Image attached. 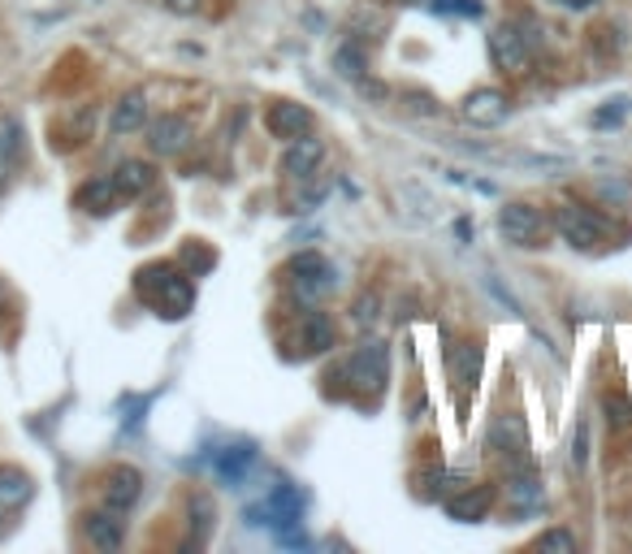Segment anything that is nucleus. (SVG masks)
Here are the masks:
<instances>
[{
  "instance_id": "5701e85b",
  "label": "nucleus",
  "mask_w": 632,
  "mask_h": 554,
  "mask_svg": "<svg viewBox=\"0 0 632 554\" xmlns=\"http://www.w3.org/2000/svg\"><path fill=\"white\" fill-rule=\"evenodd\" d=\"M251 464H256V446H226V451L213 459V473L221 476V481H238Z\"/></svg>"
},
{
  "instance_id": "412c9836",
  "label": "nucleus",
  "mask_w": 632,
  "mask_h": 554,
  "mask_svg": "<svg viewBox=\"0 0 632 554\" xmlns=\"http://www.w3.org/2000/svg\"><path fill=\"white\" fill-rule=\"evenodd\" d=\"M334 70H338L343 79H352V82L368 79V52H364V43H359L356 36L338 43V52H334Z\"/></svg>"
},
{
  "instance_id": "9d476101",
  "label": "nucleus",
  "mask_w": 632,
  "mask_h": 554,
  "mask_svg": "<svg viewBox=\"0 0 632 554\" xmlns=\"http://www.w3.org/2000/svg\"><path fill=\"white\" fill-rule=\"evenodd\" d=\"M265 126H269V135L274 139H304V135H313L316 130V121L313 113L299 105V100H277L274 109H269V118H265Z\"/></svg>"
},
{
  "instance_id": "f704fd0d",
  "label": "nucleus",
  "mask_w": 632,
  "mask_h": 554,
  "mask_svg": "<svg viewBox=\"0 0 632 554\" xmlns=\"http://www.w3.org/2000/svg\"><path fill=\"white\" fill-rule=\"evenodd\" d=\"M554 4H563V9H590L598 0H554Z\"/></svg>"
},
{
  "instance_id": "2f4dec72",
  "label": "nucleus",
  "mask_w": 632,
  "mask_h": 554,
  "mask_svg": "<svg viewBox=\"0 0 632 554\" xmlns=\"http://www.w3.org/2000/svg\"><path fill=\"white\" fill-rule=\"evenodd\" d=\"M165 9H169V13H178V18H196L199 0H165Z\"/></svg>"
},
{
  "instance_id": "9b49d317",
  "label": "nucleus",
  "mask_w": 632,
  "mask_h": 554,
  "mask_svg": "<svg viewBox=\"0 0 632 554\" xmlns=\"http://www.w3.org/2000/svg\"><path fill=\"white\" fill-rule=\"evenodd\" d=\"M320 160H325V144L313 135H304V139H290L286 144V152H282V169L295 178V182H308L316 169H320Z\"/></svg>"
},
{
  "instance_id": "f3484780",
  "label": "nucleus",
  "mask_w": 632,
  "mask_h": 554,
  "mask_svg": "<svg viewBox=\"0 0 632 554\" xmlns=\"http://www.w3.org/2000/svg\"><path fill=\"white\" fill-rule=\"evenodd\" d=\"M442 507H446L451 520H460V524H476V520H485V512H490V489H485V485H476V489H455Z\"/></svg>"
},
{
  "instance_id": "bb28decb",
  "label": "nucleus",
  "mask_w": 632,
  "mask_h": 554,
  "mask_svg": "<svg viewBox=\"0 0 632 554\" xmlns=\"http://www.w3.org/2000/svg\"><path fill=\"white\" fill-rule=\"evenodd\" d=\"M0 148L13 160H22V126H18V118H0Z\"/></svg>"
},
{
  "instance_id": "b1692460",
  "label": "nucleus",
  "mask_w": 632,
  "mask_h": 554,
  "mask_svg": "<svg viewBox=\"0 0 632 554\" xmlns=\"http://www.w3.org/2000/svg\"><path fill=\"white\" fill-rule=\"evenodd\" d=\"M451 373L464 382V386H476L481 382V347L476 343H460L451 352Z\"/></svg>"
},
{
  "instance_id": "2eb2a0df",
  "label": "nucleus",
  "mask_w": 632,
  "mask_h": 554,
  "mask_svg": "<svg viewBox=\"0 0 632 554\" xmlns=\"http://www.w3.org/2000/svg\"><path fill=\"white\" fill-rule=\"evenodd\" d=\"M144 121H148V91H144V87H130L118 105H113L109 130H113V135H130V130H144Z\"/></svg>"
},
{
  "instance_id": "c9c22d12",
  "label": "nucleus",
  "mask_w": 632,
  "mask_h": 554,
  "mask_svg": "<svg viewBox=\"0 0 632 554\" xmlns=\"http://www.w3.org/2000/svg\"><path fill=\"white\" fill-rule=\"evenodd\" d=\"M412 4H421V0H412Z\"/></svg>"
},
{
  "instance_id": "aec40b11",
  "label": "nucleus",
  "mask_w": 632,
  "mask_h": 554,
  "mask_svg": "<svg viewBox=\"0 0 632 554\" xmlns=\"http://www.w3.org/2000/svg\"><path fill=\"white\" fill-rule=\"evenodd\" d=\"M113 182H118L121 196H144V191L157 182V169H152L148 160H121Z\"/></svg>"
},
{
  "instance_id": "393cba45",
  "label": "nucleus",
  "mask_w": 632,
  "mask_h": 554,
  "mask_svg": "<svg viewBox=\"0 0 632 554\" xmlns=\"http://www.w3.org/2000/svg\"><path fill=\"white\" fill-rule=\"evenodd\" d=\"M533 551H559V554H576V537L567 533V528H546L537 542H533Z\"/></svg>"
},
{
  "instance_id": "1a4fd4ad",
  "label": "nucleus",
  "mask_w": 632,
  "mask_h": 554,
  "mask_svg": "<svg viewBox=\"0 0 632 554\" xmlns=\"http://www.w3.org/2000/svg\"><path fill=\"white\" fill-rule=\"evenodd\" d=\"M191 121L178 118V113H165V118H157L152 126H148V144H152V152L157 157H182L187 148H191Z\"/></svg>"
},
{
  "instance_id": "423d86ee",
  "label": "nucleus",
  "mask_w": 632,
  "mask_h": 554,
  "mask_svg": "<svg viewBox=\"0 0 632 554\" xmlns=\"http://www.w3.org/2000/svg\"><path fill=\"white\" fill-rule=\"evenodd\" d=\"M498 230L507 243H520V247H542L546 238V217L537 204H524V199H512L498 208Z\"/></svg>"
},
{
  "instance_id": "dca6fc26",
  "label": "nucleus",
  "mask_w": 632,
  "mask_h": 554,
  "mask_svg": "<svg viewBox=\"0 0 632 554\" xmlns=\"http://www.w3.org/2000/svg\"><path fill=\"white\" fill-rule=\"evenodd\" d=\"M31 494H36L31 473H22V468H4V464H0V515L27 507V503H31Z\"/></svg>"
},
{
  "instance_id": "c756f323",
  "label": "nucleus",
  "mask_w": 632,
  "mask_h": 554,
  "mask_svg": "<svg viewBox=\"0 0 632 554\" xmlns=\"http://www.w3.org/2000/svg\"><path fill=\"white\" fill-rule=\"evenodd\" d=\"M442 485H446V473H442V468H429V473L421 476V485H416V494H421V498H425V503H434L437 494H442Z\"/></svg>"
},
{
  "instance_id": "6e6552de",
  "label": "nucleus",
  "mask_w": 632,
  "mask_h": 554,
  "mask_svg": "<svg viewBox=\"0 0 632 554\" xmlns=\"http://www.w3.org/2000/svg\"><path fill=\"white\" fill-rule=\"evenodd\" d=\"M460 118L468 121V126H481V130L503 126V121L512 118V96H507V91H498V87H476V91L464 96Z\"/></svg>"
},
{
  "instance_id": "f8f14e48",
  "label": "nucleus",
  "mask_w": 632,
  "mask_h": 554,
  "mask_svg": "<svg viewBox=\"0 0 632 554\" xmlns=\"http://www.w3.org/2000/svg\"><path fill=\"white\" fill-rule=\"evenodd\" d=\"M139 494H144V473L139 468H130V464L109 468V476H105V507H113L118 515L130 512L139 503Z\"/></svg>"
},
{
  "instance_id": "4468645a",
  "label": "nucleus",
  "mask_w": 632,
  "mask_h": 554,
  "mask_svg": "<svg viewBox=\"0 0 632 554\" xmlns=\"http://www.w3.org/2000/svg\"><path fill=\"white\" fill-rule=\"evenodd\" d=\"M118 182L113 178H91V182H82L79 191H75V204H79L82 212H91V217H109V212H118Z\"/></svg>"
},
{
  "instance_id": "f03ea898",
  "label": "nucleus",
  "mask_w": 632,
  "mask_h": 554,
  "mask_svg": "<svg viewBox=\"0 0 632 554\" xmlns=\"http://www.w3.org/2000/svg\"><path fill=\"white\" fill-rule=\"evenodd\" d=\"M554 226H559V235L567 238L576 251H593V247H602L606 238H615V221L611 217H602L598 208H585V204H576V199H567V204H559V212H554Z\"/></svg>"
},
{
  "instance_id": "20e7f679",
  "label": "nucleus",
  "mask_w": 632,
  "mask_h": 554,
  "mask_svg": "<svg viewBox=\"0 0 632 554\" xmlns=\"http://www.w3.org/2000/svg\"><path fill=\"white\" fill-rule=\"evenodd\" d=\"M286 277H290V290H295V299L304 304V308H316L334 286H338V274H334V265L320 256V251H304V256H295L290 265H286Z\"/></svg>"
},
{
  "instance_id": "72a5a7b5",
  "label": "nucleus",
  "mask_w": 632,
  "mask_h": 554,
  "mask_svg": "<svg viewBox=\"0 0 632 554\" xmlns=\"http://www.w3.org/2000/svg\"><path fill=\"white\" fill-rule=\"evenodd\" d=\"M187 256H191V265H196V274H199V269H208V265H213V256H208V251H199L196 243L187 247Z\"/></svg>"
},
{
  "instance_id": "c85d7f7f",
  "label": "nucleus",
  "mask_w": 632,
  "mask_h": 554,
  "mask_svg": "<svg viewBox=\"0 0 632 554\" xmlns=\"http://www.w3.org/2000/svg\"><path fill=\"white\" fill-rule=\"evenodd\" d=\"M437 13H460V18H481V0H429Z\"/></svg>"
},
{
  "instance_id": "a878e982",
  "label": "nucleus",
  "mask_w": 632,
  "mask_h": 554,
  "mask_svg": "<svg viewBox=\"0 0 632 554\" xmlns=\"http://www.w3.org/2000/svg\"><path fill=\"white\" fill-rule=\"evenodd\" d=\"M602 412H606L611 429H629L632 407H629V398H624V395H602Z\"/></svg>"
},
{
  "instance_id": "7c9ffc66",
  "label": "nucleus",
  "mask_w": 632,
  "mask_h": 554,
  "mask_svg": "<svg viewBox=\"0 0 632 554\" xmlns=\"http://www.w3.org/2000/svg\"><path fill=\"white\" fill-rule=\"evenodd\" d=\"M585 455H590V429L576 425V437H572V464H576V473L585 468Z\"/></svg>"
},
{
  "instance_id": "cd10ccee",
  "label": "nucleus",
  "mask_w": 632,
  "mask_h": 554,
  "mask_svg": "<svg viewBox=\"0 0 632 554\" xmlns=\"http://www.w3.org/2000/svg\"><path fill=\"white\" fill-rule=\"evenodd\" d=\"M377 317H382V299H377V295H364V299L356 304V329L368 334V329L377 325Z\"/></svg>"
},
{
  "instance_id": "ddd939ff",
  "label": "nucleus",
  "mask_w": 632,
  "mask_h": 554,
  "mask_svg": "<svg viewBox=\"0 0 632 554\" xmlns=\"http://www.w3.org/2000/svg\"><path fill=\"white\" fill-rule=\"evenodd\" d=\"M82 533H87V546H91V551L113 554L121 546V537H126V524L118 520L113 507H105V512L82 515Z\"/></svg>"
},
{
  "instance_id": "a211bd4d",
  "label": "nucleus",
  "mask_w": 632,
  "mask_h": 554,
  "mask_svg": "<svg viewBox=\"0 0 632 554\" xmlns=\"http://www.w3.org/2000/svg\"><path fill=\"white\" fill-rule=\"evenodd\" d=\"M593 199L611 212H632V178L629 174H602L593 178Z\"/></svg>"
},
{
  "instance_id": "6ab92c4d",
  "label": "nucleus",
  "mask_w": 632,
  "mask_h": 554,
  "mask_svg": "<svg viewBox=\"0 0 632 554\" xmlns=\"http://www.w3.org/2000/svg\"><path fill=\"white\" fill-rule=\"evenodd\" d=\"M334 320L325 317V313H316V308H308L304 313V320H299V334H295V343L304 347V352H329L334 347Z\"/></svg>"
},
{
  "instance_id": "39448f33",
  "label": "nucleus",
  "mask_w": 632,
  "mask_h": 554,
  "mask_svg": "<svg viewBox=\"0 0 632 554\" xmlns=\"http://www.w3.org/2000/svg\"><path fill=\"white\" fill-rule=\"evenodd\" d=\"M490 61L503 75H524L533 66V36H524V22H498L490 31Z\"/></svg>"
},
{
  "instance_id": "4be33fe9",
  "label": "nucleus",
  "mask_w": 632,
  "mask_h": 554,
  "mask_svg": "<svg viewBox=\"0 0 632 554\" xmlns=\"http://www.w3.org/2000/svg\"><path fill=\"white\" fill-rule=\"evenodd\" d=\"M503 494H507V503H512V512H537L542 507V485H537V476H507V485H503Z\"/></svg>"
},
{
  "instance_id": "7ed1b4c3",
  "label": "nucleus",
  "mask_w": 632,
  "mask_h": 554,
  "mask_svg": "<svg viewBox=\"0 0 632 554\" xmlns=\"http://www.w3.org/2000/svg\"><path fill=\"white\" fill-rule=\"evenodd\" d=\"M386 373H391V347L386 343H364L352 352V359L343 364V377L352 386V395L377 398L386 390Z\"/></svg>"
},
{
  "instance_id": "0eeeda50",
  "label": "nucleus",
  "mask_w": 632,
  "mask_h": 554,
  "mask_svg": "<svg viewBox=\"0 0 632 554\" xmlns=\"http://www.w3.org/2000/svg\"><path fill=\"white\" fill-rule=\"evenodd\" d=\"M485 446L498 455V459H507V464H524L529 459V425H524V416L520 412H503V416H494L490 421V434H485Z\"/></svg>"
},
{
  "instance_id": "f257e3e1",
  "label": "nucleus",
  "mask_w": 632,
  "mask_h": 554,
  "mask_svg": "<svg viewBox=\"0 0 632 554\" xmlns=\"http://www.w3.org/2000/svg\"><path fill=\"white\" fill-rule=\"evenodd\" d=\"M135 295L165 320H182L191 308H196V286H191V274L174 260H152L135 274Z\"/></svg>"
},
{
  "instance_id": "473e14b6",
  "label": "nucleus",
  "mask_w": 632,
  "mask_h": 554,
  "mask_svg": "<svg viewBox=\"0 0 632 554\" xmlns=\"http://www.w3.org/2000/svg\"><path fill=\"white\" fill-rule=\"evenodd\" d=\"M13 165H18V160H13V157H9V152H4V148H0V196L9 191V178H13Z\"/></svg>"
}]
</instances>
